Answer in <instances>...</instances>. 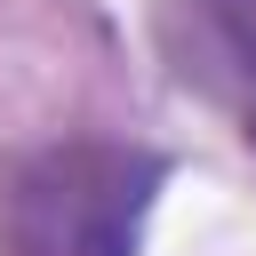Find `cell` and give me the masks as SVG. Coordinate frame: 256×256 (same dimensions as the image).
<instances>
[{"label":"cell","instance_id":"cell-1","mask_svg":"<svg viewBox=\"0 0 256 256\" xmlns=\"http://www.w3.org/2000/svg\"><path fill=\"white\" fill-rule=\"evenodd\" d=\"M168 160L112 136L40 144L0 176V256H136Z\"/></svg>","mask_w":256,"mask_h":256},{"label":"cell","instance_id":"cell-2","mask_svg":"<svg viewBox=\"0 0 256 256\" xmlns=\"http://www.w3.org/2000/svg\"><path fill=\"white\" fill-rule=\"evenodd\" d=\"M192 8H200V24H208L216 56L256 88V0H192Z\"/></svg>","mask_w":256,"mask_h":256}]
</instances>
